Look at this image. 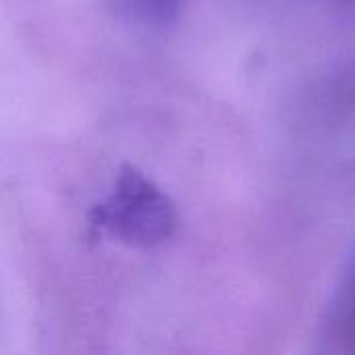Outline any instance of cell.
Segmentation results:
<instances>
[{
    "label": "cell",
    "mask_w": 355,
    "mask_h": 355,
    "mask_svg": "<svg viewBox=\"0 0 355 355\" xmlns=\"http://www.w3.org/2000/svg\"><path fill=\"white\" fill-rule=\"evenodd\" d=\"M173 200L144 173L123 168L110 193L94 208L92 227L137 250L166 243L177 231Z\"/></svg>",
    "instance_id": "obj_1"
},
{
    "label": "cell",
    "mask_w": 355,
    "mask_h": 355,
    "mask_svg": "<svg viewBox=\"0 0 355 355\" xmlns=\"http://www.w3.org/2000/svg\"><path fill=\"white\" fill-rule=\"evenodd\" d=\"M114 4L141 25L164 29L179 19L183 0H114Z\"/></svg>",
    "instance_id": "obj_3"
},
{
    "label": "cell",
    "mask_w": 355,
    "mask_h": 355,
    "mask_svg": "<svg viewBox=\"0 0 355 355\" xmlns=\"http://www.w3.org/2000/svg\"><path fill=\"white\" fill-rule=\"evenodd\" d=\"M322 343L333 354H355V252L347 260L327 308Z\"/></svg>",
    "instance_id": "obj_2"
}]
</instances>
